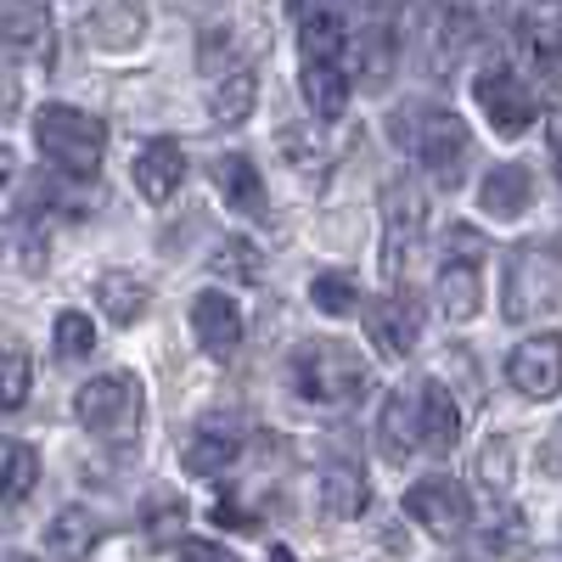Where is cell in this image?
Instances as JSON below:
<instances>
[{"label":"cell","mask_w":562,"mask_h":562,"mask_svg":"<svg viewBox=\"0 0 562 562\" xmlns=\"http://www.w3.org/2000/svg\"><path fill=\"white\" fill-rule=\"evenodd\" d=\"M237 456H243V434H231V428H198L186 439V467L198 479H220Z\"/></svg>","instance_id":"cell-23"},{"label":"cell","mask_w":562,"mask_h":562,"mask_svg":"<svg viewBox=\"0 0 562 562\" xmlns=\"http://www.w3.org/2000/svg\"><path fill=\"white\" fill-rule=\"evenodd\" d=\"M34 484H40V456H34V445L0 439V501L18 506V501L34 495Z\"/></svg>","instance_id":"cell-24"},{"label":"cell","mask_w":562,"mask_h":562,"mask_svg":"<svg viewBox=\"0 0 562 562\" xmlns=\"http://www.w3.org/2000/svg\"><path fill=\"white\" fill-rule=\"evenodd\" d=\"M102 540V524L90 506H63L52 524H45V551H52L57 562H85L90 551H97Z\"/></svg>","instance_id":"cell-17"},{"label":"cell","mask_w":562,"mask_h":562,"mask_svg":"<svg viewBox=\"0 0 562 562\" xmlns=\"http://www.w3.org/2000/svg\"><path fill=\"white\" fill-rule=\"evenodd\" d=\"M147 29V12L135 7V0H97V7L85 12V40L97 45V52H130Z\"/></svg>","instance_id":"cell-15"},{"label":"cell","mask_w":562,"mask_h":562,"mask_svg":"<svg viewBox=\"0 0 562 562\" xmlns=\"http://www.w3.org/2000/svg\"><path fill=\"white\" fill-rule=\"evenodd\" d=\"M551 153H557V169H562V97L551 102Z\"/></svg>","instance_id":"cell-37"},{"label":"cell","mask_w":562,"mask_h":562,"mask_svg":"<svg viewBox=\"0 0 562 562\" xmlns=\"http://www.w3.org/2000/svg\"><path fill=\"white\" fill-rule=\"evenodd\" d=\"M479 304H484V288H479V265H467V259H450L445 270H439V310H445V321H473L479 315Z\"/></svg>","instance_id":"cell-22"},{"label":"cell","mask_w":562,"mask_h":562,"mask_svg":"<svg viewBox=\"0 0 562 562\" xmlns=\"http://www.w3.org/2000/svg\"><path fill=\"white\" fill-rule=\"evenodd\" d=\"M220 276H243V281H259V248L254 243H243V237H225L220 248H214V259H209Z\"/></svg>","instance_id":"cell-31"},{"label":"cell","mask_w":562,"mask_h":562,"mask_svg":"<svg viewBox=\"0 0 562 562\" xmlns=\"http://www.w3.org/2000/svg\"><path fill=\"white\" fill-rule=\"evenodd\" d=\"M180 518H186V506H180V501H164V506H158V518L147 512V535H153V540H164V535H175V524H180Z\"/></svg>","instance_id":"cell-34"},{"label":"cell","mask_w":562,"mask_h":562,"mask_svg":"<svg viewBox=\"0 0 562 562\" xmlns=\"http://www.w3.org/2000/svg\"><path fill=\"white\" fill-rule=\"evenodd\" d=\"M540 467H546L551 479H562V428L546 439V450H540Z\"/></svg>","instance_id":"cell-36"},{"label":"cell","mask_w":562,"mask_h":562,"mask_svg":"<svg viewBox=\"0 0 562 562\" xmlns=\"http://www.w3.org/2000/svg\"><path fill=\"white\" fill-rule=\"evenodd\" d=\"M254 102H259V79H254L248 68H231V74L214 85V102H209V108H214V124L231 130V124H243V119L254 113Z\"/></svg>","instance_id":"cell-27"},{"label":"cell","mask_w":562,"mask_h":562,"mask_svg":"<svg viewBox=\"0 0 562 562\" xmlns=\"http://www.w3.org/2000/svg\"><path fill=\"white\" fill-rule=\"evenodd\" d=\"M85 434H97L108 445H130L140 434V416H147V389H140L135 371H102L90 378L74 400Z\"/></svg>","instance_id":"cell-4"},{"label":"cell","mask_w":562,"mask_h":562,"mask_svg":"<svg viewBox=\"0 0 562 562\" xmlns=\"http://www.w3.org/2000/svg\"><path fill=\"white\" fill-rule=\"evenodd\" d=\"M405 512H411V518L428 529L434 540H461L467 524H473V501H467V490H461L456 479H445V473L411 484V490H405Z\"/></svg>","instance_id":"cell-6"},{"label":"cell","mask_w":562,"mask_h":562,"mask_svg":"<svg viewBox=\"0 0 562 562\" xmlns=\"http://www.w3.org/2000/svg\"><path fill=\"white\" fill-rule=\"evenodd\" d=\"M0 45L18 63H45L52 57V12L40 0H7L0 7Z\"/></svg>","instance_id":"cell-11"},{"label":"cell","mask_w":562,"mask_h":562,"mask_svg":"<svg viewBox=\"0 0 562 562\" xmlns=\"http://www.w3.org/2000/svg\"><path fill=\"white\" fill-rule=\"evenodd\" d=\"M416 439L428 456H450L461 445V411L445 383H416Z\"/></svg>","instance_id":"cell-12"},{"label":"cell","mask_w":562,"mask_h":562,"mask_svg":"<svg viewBox=\"0 0 562 562\" xmlns=\"http://www.w3.org/2000/svg\"><path fill=\"white\" fill-rule=\"evenodd\" d=\"M214 518H220L225 529H243V535H248V529H259V524H254V512H243L237 501H220V512H214Z\"/></svg>","instance_id":"cell-35"},{"label":"cell","mask_w":562,"mask_h":562,"mask_svg":"<svg viewBox=\"0 0 562 562\" xmlns=\"http://www.w3.org/2000/svg\"><path fill=\"white\" fill-rule=\"evenodd\" d=\"M34 140H40V153L52 158L63 175L90 180L102 169V153H108V124L90 119L85 108L52 102V108H40V119H34Z\"/></svg>","instance_id":"cell-3"},{"label":"cell","mask_w":562,"mask_h":562,"mask_svg":"<svg viewBox=\"0 0 562 562\" xmlns=\"http://www.w3.org/2000/svg\"><path fill=\"white\" fill-rule=\"evenodd\" d=\"M366 501H371V484H366V473H360L349 456L321 473V506H326V518H360Z\"/></svg>","instance_id":"cell-20"},{"label":"cell","mask_w":562,"mask_h":562,"mask_svg":"<svg viewBox=\"0 0 562 562\" xmlns=\"http://www.w3.org/2000/svg\"><path fill=\"white\" fill-rule=\"evenodd\" d=\"M389 135L400 140V147L434 175H456V164L467 158V147H473V135H467V124L439 108V102H400L394 119H389Z\"/></svg>","instance_id":"cell-2"},{"label":"cell","mask_w":562,"mask_h":562,"mask_svg":"<svg viewBox=\"0 0 562 562\" xmlns=\"http://www.w3.org/2000/svg\"><path fill=\"white\" fill-rule=\"evenodd\" d=\"M562 304V243H524L506 265V321H535Z\"/></svg>","instance_id":"cell-5"},{"label":"cell","mask_w":562,"mask_h":562,"mask_svg":"<svg viewBox=\"0 0 562 562\" xmlns=\"http://www.w3.org/2000/svg\"><path fill=\"white\" fill-rule=\"evenodd\" d=\"M378 434H383V450H389L394 461H405L411 450H422V439H416V389H400V394L383 405Z\"/></svg>","instance_id":"cell-26"},{"label":"cell","mask_w":562,"mask_h":562,"mask_svg":"<svg viewBox=\"0 0 562 562\" xmlns=\"http://www.w3.org/2000/svg\"><path fill=\"white\" fill-rule=\"evenodd\" d=\"M304 102L315 119H344L349 108V68L344 63H304Z\"/></svg>","instance_id":"cell-21"},{"label":"cell","mask_w":562,"mask_h":562,"mask_svg":"<svg viewBox=\"0 0 562 562\" xmlns=\"http://www.w3.org/2000/svg\"><path fill=\"white\" fill-rule=\"evenodd\" d=\"M192 333H198V344L214 360H231V355H237V344H243V310H237V299L198 293L192 299Z\"/></svg>","instance_id":"cell-14"},{"label":"cell","mask_w":562,"mask_h":562,"mask_svg":"<svg viewBox=\"0 0 562 562\" xmlns=\"http://www.w3.org/2000/svg\"><path fill=\"white\" fill-rule=\"evenodd\" d=\"M366 338L378 344L383 360H405V355L416 349V338H422L416 304H411V299H378V304L366 310Z\"/></svg>","instance_id":"cell-13"},{"label":"cell","mask_w":562,"mask_h":562,"mask_svg":"<svg viewBox=\"0 0 562 562\" xmlns=\"http://www.w3.org/2000/svg\"><path fill=\"white\" fill-rule=\"evenodd\" d=\"M175 562H237L225 546H209V540H186L180 551H175Z\"/></svg>","instance_id":"cell-33"},{"label":"cell","mask_w":562,"mask_h":562,"mask_svg":"<svg viewBox=\"0 0 562 562\" xmlns=\"http://www.w3.org/2000/svg\"><path fill=\"white\" fill-rule=\"evenodd\" d=\"M97 304H102V315H108L113 326H130V321L147 315V288H140L135 276H124V270H108V276L97 281Z\"/></svg>","instance_id":"cell-25"},{"label":"cell","mask_w":562,"mask_h":562,"mask_svg":"<svg viewBox=\"0 0 562 562\" xmlns=\"http://www.w3.org/2000/svg\"><path fill=\"white\" fill-rule=\"evenodd\" d=\"M366 383H371L366 360L349 344H338V338H304L299 355H293V389L310 405L349 411V405H360Z\"/></svg>","instance_id":"cell-1"},{"label":"cell","mask_w":562,"mask_h":562,"mask_svg":"<svg viewBox=\"0 0 562 562\" xmlns=\"http://www.w3.org/2000/svg\"><path fill=\"white\" fill-rule=\"evenodd\" d=\"M310 299H315L321 315H349L360 304V288H355V276H344V270L333 276V270H326V276L310 281Z\"/></svg>","instance_id":"cell-29"},{"label":"cell","mask_w":562,"mask_h":562,"mask_svg":"<svg viewBox=\"0 0 562 562\" xmlns=\"http://www.w3.org/2000/svg\"><path fill=\"white\" fill-rule=\"evenodd\" d=\"M270 562H299V557H288V551H276V557H270Z\"/></svg>","instance_id":"cell-39"},{"label":"cell","mask_w":562,"mask_h":562,"mask_svg":"<svg viewBox=\"0 0 562 562\" xmlns=\"http://www.w3.org/2000/svg\"><path fill=\"white\" fill-rule=\"evenodd\" d=\"M52 338H57V360H85L90 349H97V326H90L79 310H63L57 326H52Z\"/></svg>","instance_id":"cell-30"},{"label":"cell","mask_w":562,"mask_h":562,"mask_svg":"<svg viewBox=\"0 0 562 562\" xmlns=\"http://www.w3.org/2000/svg\"><path fill=\"white\" fill-rule=\"evenodd\" d=\"M7 562H34V557H23V551H12V557H7Z\"/></svg>","instance_id":"cell-40"},{"label":"cell","mask_w":562,"mask_h":562,"mask_svg":"<svg viewBox=\"0 0 562 562\" xmlns=\"http://www.w3.org/2000/svg\"><path fill=\"white\" fill-rule=\"evenodd\" d=\"M12 169H18V158H12V147H7V140H0V186L12 180Z\"/></svg>","instance_id":"cell-38"},{"label":"cell","mask_w":562,"mask_h":562,"mask_svg":"<svg viewBox=\"0 0 562 562\" xmlns=\"http://www.w3.org/2000/svg\"><path fill=\"white\" fill-rule=\"evenodd\" d=\"M29 389H34V360L23 349H7V355H0V416L23 411Z\"/></svg>","instance_id":"cell-28"},{"label":"cell","mask_w":562,"mask_h":562,"mask_svg":"<svg viewBox=\"0 0 562 562\" xmlns=\"http://www.w3.org/2000/svg\"><path fill=\"white\" fill-rule=\"evenodd\" d=\"M304 63H344V12L338 0H288Z\"/></svg>","instance_id":"cell-10"},{"label":"cell","mask_w":562,"mask_h":562,"mask_svg":"<svg viewBox=\"0 0 562 562\" xmlns=\"http://www.w3.org/2000/svg\"><path fill=\"white\" fill-rule=\"evenodd\" d=\"M422 231H428V198H422L416 180H389L383 192V270L400 276L405 254L422 243Z\"/></svg>","instance_id":"cell-7"},{"label":"cell","mask_w":562,"mask_h":562,"mask_svg":"<svg viewBox=\"0 0 562 562\" xmlns=\"http://www.w3.org/2000/svg\"><path fill=\"white\" fill-rule=\"evenodd\" d=\"M450 254L467 259V265H479V259H484V237H479V231H467V225H456V231H450Z\"/></svg>","instance_id":"cell-32"},{"label":"cell","mask_w":562,"mask_h":562,"mask_svg":"<svg viewBox=\"0 0 562 562\" xmlns=\"http://www.w3.org/2000/svg\"><path fill=\"white\" fill-rule=\"evenodd\" d=\"M186 180V153H180V140H147L135 158V186H140V198H175V186Z\"/></svg>","instance_id":"cell-18"},{"label":"cell","mask_w":562,"mask_h":562,"mask_svg":"<svg viewBox=\"0 0 562 562\" xmlns=\"http://www.w3.org/2000/svg\"><path fill=\"white\" fill-rule=\"evenodd\" d=\"M479 209L495 214V220H518L535 209V175L524 164H495L479 186Z\"/></svg>","instance_id":"cell-16"},{"label":"cell","mask_w":562,"mask_h":562,"mask_svg":"<svg viewBox=\"0 0 562 562\" xmlns=\"http://www.w3.org/2000/svg\"><path fill=\"white\" fill-rule=\"evenodd\" d=\"M506 378H512V389L529 394V400L562 394V333L524 338L518 349H512V360H506Z\"/></svg>","instance_id":"cell-9"},{"label":"cell","mask_w":562,"mask_h":562,"mask_svg":"<svg viewBox=\"0 0 562 562\" xmlns=\"http://www.w3.org/2000/svg\"><path fill=\"white\" fill-rule=\"evenodd\" d=\"M214 180H220V192L231 198V209H243L248 220H265V214H270V198H265V180H259L254 158L220 153V158H214Z\"/></svg>","instance_id":"cell-19"},{"label":"cell","mask_w":562,"mask_h":562,"mask_svg":"<svg viewBox=\"0 0 562 562\" xmlns=\"http://www.w3.org/2000/svg\"><path fill=\"white\" fill-rule=\"evenodd\" d=\"M473 97H479L484 119L495 124V135H524L535 124V97H529V85L512 68H484L473 79Z\"/></svg>","instance_id":"cell-8"}]
</instances>
